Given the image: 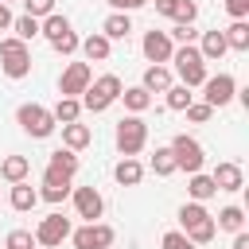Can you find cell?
Masks as SVG:
<instances>
[{"label": "cell", "mask_w": 249, "mask_h": 249, "mask_svg": "<svg viewBox=\"0 0 249 249\" xmlns=\"http://www.w3.org/2000/svg\"><path fill=\"white\" fill-rule=\"evenodd\" d=\"M89 140H93V132H89V124H78V121H74V124H62V144H66L70 152H78V148H86Z\"/></svg>", "instance_id": "cell-20"}, {"label": "cell", "mask_w": 249, "mask_h": 249, "mask_svg": "<svg viewBox=\"0 0 249 249\" xmlns=\"http://www.w3.org/2000/svg\"><path fill=\"white\" fill-rule=\"evenodd\" d=\"M89 82H93L89 66H86V62H70V66L62 70V78H58V93H62V97H78V93H86Z\"/></svg>", "instance_id": "cell-10"}, {"label": "cell", "mask_w": 249, "mask_h": 249, "mask_svg": "<svg viewBox=\"0 0 249 249\" xmlns=\"http://www.w3.org/2000/svg\"><path fill=\"white\" fill-rule=\"evenodd\" d=\"M144 144H148V124H144L136 113H132V117H124V121L117 124V148H121V156H128V160H132Z\"/></svg>", "instance_id": "cell-8"}, {"label": "cell", "mask_w": 249, "mask_h": 249, "mask_svg": "<svg viewBox=\"0 0 249 249\" xmlns=\"http://www.w3.org/2000/svg\"><path fill=\"white\" fill-rule=\"evenodd\" d=\"M210 179H214L218 191H241V167L237 163H218Z\"/></svg>", "instance_id": "cell-16"}, {"label": "cell", "mask_w": 249, "mask_h": 249, "mask_svg": "<svg viewBox=\"0 0 249 249\" xmlns=\"http://www.w3.org/2000/svg\"><path fill=\"white\" fill-rule=\"evenodd\" d=\"M128 31H132V19L124 16V12H113L105 23H101V35L113 43V39H128Z\"/></svg>", "instance_id": "cell-18"}, {"label": "cell", "mask_w": 249, "mask_h": 249, "mask_svg": "<svg viewBox=\"0 0 249 249\" xmlns=\"http://www.w3.org/2000/svg\"><path fill=\"white\" fill-rule=\"evenodd\" d=\"M171 62H175V70H179V78H183L179 86L195 89V86L206 82V62H202V54H198L195 43H183L179 51H171Z\"/></svg>", "instance_id": "cell-3"}, {"label": "cell", "mask_w": 249, "mask_h": 249, "mask_svg": "<svg viewBox=\"0 0 249 249\" xmlns=\"http://www.w3.org/2000/svg\"><path fill=\"white\" fill-rule=\"evenodd\" d=\"M233 249H249V233H245V230H237V237H233Z\"/></svg>", "instance_id": "cell-44"}, {"label": "cell", "mask_w": 249, "mask_h": 249, "mask_svg": "<svg viewBox=\"0 0 249 249\" xmlns=\"http://www.w3.org/2000/svg\"><path fill=\"white\" fill-rule=\"evenodd\" d=\"M195 35H198V31H195L191 23H179V27H175L167 39H179V43H195Z\"/></svg>", "instance_id": "cell-40"}, {"label": "cell", "mask_w": 249, "mask_h": 249, "mask_svg": "<svg viewBox=\"0 0 249 249\" xmlns=\"http://www.w3.org/2000/svg\"><path fill=\"white\" fill-rule=\"evenodd\" d=\"M167 148H171V156H175V167H179V171H187V175L202 171V163H206V152H202V144H198L195 136L179 132V136H175Z\"/></svg>", "instance_id": "cell-6"}, {"label": "cell", "mask_w": 249, "mask_h": 249, "mask_svg": "<svg viewBox=\"0 0 249 249\" xmlns=\"http://www.w3.org/2000/svg\"><path fill=\"white\" fill-rule=\"evenodd\" d=\"M121 89H124V86H121L117 74H101L97 82L86 86V93H82L78 101H82V109H89V113H105V109L121 97Z\"/></svg>", "instance_id": "cell-2"}, {"label": "cell", "mask_w": 249, "mask_h": 249, "mask_svg": "<svg viewBox=\"0 0 249 249\" xmlns=\"http://www.w3.org/2000/svg\"><path fill=\"white\" fill-rule=\"evenodd\" d=\"M140 86H144L148 93H163V89L171 86V70H167V66H148V70H144V82H140Z\"/></svg>", "instance_id": "cell-24"}, {"label": "cell", "mask_w": 249, "mask_h": 249, "mask_svg": "<svg viewBox=\"0 0 249 249\" xmlns=\"http://www.w3.org/2000/svg\"><path fill=\"white\" fill-rule=\"evenodd\" d=\"M163 93H167V109H175V113H183V109L195 101V93H191L187 86H167Z\"/></svg>", "instance_id": "cell-29"}, {"label": "cell", "mask_w": 249, "mask_h": 249, "mask_svg": "<svg viewBox=\"0 0 249 249\" xmlns=\"http://www.w3.org/2000/svg\"><path fill=\"white\" fill-rule=\"evenodd\" d=\"M4 27H12V12H8V4H0V31Z\"/></svg>", "instance_id": "cell-45"}, {"label": "cell", "mask_w": 249, "mask_h": 249, "mask_svg": "<svg viewBox=\"0 0 249 249\" xmlns=\"http://www.w3.org/2000/svg\"><path fill=\"white\" fill-rule=\"evenodd\" d=\"M226 12H230L233 19H245V16H249V0H226Z\"/></svg>", "instance_id": "cell-41"}, {"label": "cell", "mask_w": 249, "mask_h": 249, "mask_svg": "<svg viewBox=\"0 0 249 249\" xmlns=\"http://www.w3.org/2000/svg\"><path fill=\"white\" fill-rule=\"evenodd\" d=\"M226 51H230V47H226V35H222V31H206V35H202V43H198L202 62H218Z\"/></svg>", "instance_id": "cell-15"}, {"label": "cell", "mask_w": 249, "mask_h": 249, "mask_svg": "<svg viewBox=\"0 0 249 249\" xmlns=\"http://www.w3.org/2000/svg\"><path fill=\"white\" fill-rule=\"evenodd\" d=\"M187 191H191V198H195V202H206V198H214V195H218L214 179H210V175H202V171H195V175H191Z\"/></svg>", "instance_id": "cell-26"}, {"label": "cell", "mask_w": 249, "mask_h": 249, "mask_svg": "<svg viewBox=\"0 0 249 249\" xmlns=\"http://www.w3.org/2000/svg\"><path fill=\"white\" fill-rule=\"evenodd\" d=\"M27 171H31V160H27V156H8V160L0 163V175H4L8 183H23Z\"/></svg>", "instance_id": "cell-21"}, {"label": "cell", "mask_w": 249, "mask_h": 249, "mask_svg": "<svg viewBox=\"0 0 249 249\" xmlns=\"http://www.w3.org/2000/svg\"><path fill=\"white\" fill-rule=\"evenodd\" d=\"M113 226H101V222H86L78 233H74V249H109L113 245Z\"/></svg>", "instance_id": "cell-9"}, {"label": "cell", "mask_w": 249, "mask_h": 249, "mask_svg": "<svg viewBox=\"0 0 249 249\" xmlns=\"http://www.w3.org/2000/svg\"><path fill=\"white\" fill-rule=\"evenodd\" d=\"M66 237H70V218L62 214H47L35 230V245H62Z\"/></svg>", "instance_id": "cell-12"}, {"label": "cell", "mask_w": 249, "mask_h": 249, "mask_svg": "<svg viewBox=\"0 0 249 249\" xmlns=\"http://www.w3.org/2000/svg\"><path fill=\"white\" fill-rule=\"evenodd\" d=\"M214 226H222V230H230V233L245 230V214H241V206H226V210L218 214V222H214Z\"/></svg>", "instance_id": "cell-30"}, {"label": "cell", "mask_w": 249, "mask_h": 249, "mask_svg": "<svg viewBox=\"0 0 249 249\" xmlns=\"http://www.w3.org/2000/svg\"><path fill=\"white\" fill-rule=\"evenodd\" d=\"M51 117H54V124H74L82 117V101L78 97H58V105L51 109Z\"/></svg>", "instance_id": "cell-19"}, {"label": "cell", "mask_w": 249, "mask_h": 249, "mask_svg": "<svg viewBox=\"0 0 249 249\" xmlns=\"http://www.w3.org/2000/svg\"><path fill=\"white\" fill-rule=\"evenodd\" d=\"M222 35H226V47L230 51H249V23L245 19H233Z\"/></svg>", "instance_id": "cell-22"}, {"label": "cell", "mask_w": 249, "mask_h": 249, "mask_svg": "<svg viewBox=\"0 0 249 249\" xmlns=\"http://www.w3.org/2000/svg\"><path fill=\"white\" fill-rule=\"evenodd\" d=\"M12 27H16V39H19V43H27V39H35V35H39V19H31V16L12 19Z\"/></svg>", "instance_id": "cell-32"}, {"label": "cell", "mask_w": 249, "mask_h": 249, "mask_svg": "<svg viewBox=\"0 0 249 249\" xmlns=\"http://www.w3.org/2000/svg\"><path fill=\"white\" fill-rule=\"evenodd\" d=\"M23 8H27V16H31V19H39V16L47 19V16L54 12V0H23Z\"/></svg>", "instance_id": "cell-37"}, {"label": "cell", "mask_w": 249, "mask_h": 249, "mask_svg": "<svg viewBox=\"0 0 249 249\" xmlns=\"http://www.w3.org/2000/svg\"><path fill=\"white\" fill-rule=\"evenodd\" d=\"M183 113H187V121H195V124H206V121L214 117V109H210L206 101H191V105H187Z\"/></svg>", "instance_id": "cell-34"}, {"label": "cell", "mask_w": 249, "mask_h": 249, "mask_svg": "<svg viewBox=\"0 0 249 249\" xmlns=\"http://www.w3.org/2000/svg\"><path fill=\"white\" fill-rule=\"evenodd\" d=\"M121 97H124V109H132L136 117H140V113H144V109L152 105V93H148L144 86H132V89H121Z\"/></svg>", "instance_id": "cell-27"}, {"label": "cell", "mask_w": 249, "mask_h": 249, "mask_svg": "<svg viewBox=\"0 0 249 249\" xmlns=\"http://www.w3.org/2000/svg\"><path fill=\"white\" fill-rule=\"evenodd\" d=\"M78 47H82V54H86L89 62H105V58H109V51H113L105 35H89V39H82Z\"/></svg>", "instance_id": "cell-23"}, {"label": "cell", "mask_w": 249, "mask_h": 249, "mask_svg": "<svg viewBox=\"0 0 249 249\" xmlns=\"http://www.w3.org/2000/svg\"><path fill=\"white\" fill-rule=\"evenodd\" d=\"M109 4H113L117 12H136V8H144L148 0H109Z\"/></svg>", "instance_id": "cell-42"}, {"label": "cell", "mask_w": 249, "mask_h": 249, "mask_svg": "<svg viewBox=\"0 0 249 249\" xmlns=\"http://www.w3.org/2000/svg\"><path fill=\"white\" fill-rule=\"evenodd\" d=\"M70 195H74V210H78V218H86V222H97V218H101L105 198H101L93 187H74Z\"/></svg>", "instance_id": "cell-13"}, {"label": "cell", "mask_w": 249, "mask_h": 249, "mask_svg": "<svg viewBox=\"0 0 249 249\" xmlns=\"http://www.w3.org/2000/svg\"><path fill=\"white\" fill-rule=\"evenodd\" d=\"M70 191H74V187H43V191H39V198H47V202H62Z\"/></svg>", "instance_id": "cell-39"}, {"label": "cell", "mask_w": 249, "mask_h": 249, "mask_svg": "<svg viewBox=\"0 0 249 249\" xmlns=\"http://www.w3.org/2000/svg\"><path fill=\"white\" fill-rule=\"evenodd\" d=\"M16 121H19V128H23L27 136H35V140H43V136L54 132V117H51V109H43V105H35V101L19 105V109H16Z\"/></svg>", "instance_id": "cell-7"}, {"label": "cell", "mask_w": 249, "mask_h": 249, "mask_svg": "<svg viewBox=\"0 0 249 249\" xmlns=\"http://www.w3.org/2000/svg\"><path fill=\"white\" fill-rule=\"evenodd\" d=\"M0 4H4V0H0Z\"/></svg>", "instance_id": "cell-46"}, {"label": "cell", "mask_w": 249, "mask_h": 249, "mask_svg": "<svg viewBox=\"0 0 249 249\" xmlns=\"http://www.w3.org/2000/svg\"><path fill=\"white\" fill-rule=\"evenodd\" d=\"M202 89H206V105H210V109H222V105H230V101H233L237 82H233L230 74H214V78H206V82H202Z\"/></svg>", "instance_id": "cell-11"}, {"label": "cell", "mask_w": 249, "mask_h": 249, "mask_svg": "<svg viewBox=\"0 0 249 249\" xmlns=\"http://www.w3.org/2000/svg\"><path fill=\"white\" fill-rule=\"evenodd\" d=\"M113 175H117V183H121V187H136V183L144 179V167H140L136 160H128V156H124V160L113 167Z\"/></svg>", "instance_id": "cell-25"}, {"label": "cell", "mask_w": 249, "mask_h": 249, "mask_svg": "<svg viewBox=\"0 0 249 249\" xmlns=\"http://www.w3.org/2000/svg\"><path fill=\"white\" fill-rule=\"evenodd\" d=\"M51 171H62V175H70L74 179V171H78V156L70 152V148H58V152H51V163H47Z\"/></svg>", "instance_id": "cell-28"}, {"label": "cell", "mask_w": 249, "mask_h": 249, "mask_svg": "<svg viewBox=\"0 0 249 249\" xmlns=\"http://www.w3.org/2000/svg\"><path fill=\"white\" fill-rule=\"evenodd\" d=\"M152 171H156V175H175V171H179L171 148H156V156H152Z\"/></svg>", "instance_id": "cell-31"}, {"label": "cell", "mask_w": 249, "mask_h": 249, "mask_svg": "<svg viewBox=\"0 0 249 249\" xmlns=\"http://www.w3.org/2000/svg\"><path fill=\"white\" fill-rule=\"evenodd\" d=\"M0 70H4L12 82L27 78V74H31V51H27V43H19V39H0Z\"/></svg>", "instance_id": "cell-5"}, {"label": "cell", "mask_w": 249, "mask_h": 249, "mask_svg": "<svg viewBox=\"0 0 249 249\" xmlns=\"http://www.w3.org/2000/svg\"><path fill=\"white\" fill-rule=\"evenodd\" d=\"M43 187H70V175H62V171H43Z\"/></svg>", "instance_id": "cell-38"}, {"label": "cell", "mask_w": 249, "mask_h": 249, "mask_svg": "<svg viewBox=\"0 0 249 249\" xmlns=\"http://www.w3.org/2000/svg\"><path fill=\"white\" fill-rule=\"evenodd\" d=\"M12 210H19V214H27V210H35V202H39V191L31 187V183H12Z\"/></svg>", "instance_id": "cell-17"}, {"label": "cell", "mask_w": 249, "mask_h": 249, "mask_svg": "<svg viewBox=\"0 0 249 249\" xmlns=\"http://www.w3.org/2000/svg\"><path fill=\"white\" fill-rule=\"evenodd\" d=\"M39 35H47V43L58 51V54H74L78 51V35H74V27H70V19L66 16H58V12H51L43 23H39Z\"/></svg>", "instance_id": "cell-4"}, {"label": "cell", "mask_w": 249, "mask_h": 249, "mask_svg": "<svg viewBox=\"0 0 249 249\" xmlns=\"http://www.w3.org/2000/svg\"><path fill=\"white\" fill-rule=\"evenodd\" d=\"M171 51H175V43L167 39V31H148V35H144V58H148L152 66L171 62Z\"/></svg>", "instance_id": "cell-14"}, {"label": "cell", "mask_w": 249, "mask_h": 249, "mask_svg": "<svg viewBox=\"0 0 249 249\" xmlns=\"http://www.w3.org/2000/svg\"><path fill=\"white\" fill-rule=\"evenodd\" d=\"M175 4H179V0H156V12H160V16H175Z\"/></svg>", "instance_id": "cell-43"}, {"label": "cell", "mask_w": 249, "mask_h": 249, "mask_svg": "<svg viewBox=\"0 0 249 249\" xmlns=\"http://www.w3.org/2000/svg\"><path fill=\"white\" fill-rule=\"evenodd\" d=\"M4 249H35V233L31 230H12L8 241H4Z\"/></svg>", "instance_id": "cell-33"}, {"label": "cell", "mask_w": 249, "mask_h": 249, "mask_svg": "<svg viewBox=\"0 0 249 249\" xmlns=\"http://www.w3.org/2000/svg\"><path fill=\"white\" fill-rule=\"evenodd\" d=\"M163 249H198V245H195L183 230H167V233H163Z\"/></svg>", "instance_id": "cell-35"}, {"label": "cell", "mask_w": 249, "mask_h": 249, "mask_svg": "<svg viewBox=\"0 0 249 249\" xmlns=\"http://www.w3.org/2000/svg\"><path fill=\"white\" fill-rule=\"evenodd\" d=\"M195 16H198V4H195V0H179L171 19H175V23H195Z\"/></svg>", "instance_id": "cell-36"}, {"label": "cell", "mask_w": 249, "mask_h": 249, "mask_svg": "<svg viewBox=\"0 0 249 249\" xmlns=\"http://www.w3.org/2000/svg\"><path fill=\"white\" fill-rule=\"evenodd\" d=\"M179 226H183V233H187L195 245H206V241H214V233H218V226H214V218H210V210H206L202 202H183V206H179Z\"/></svg>", "instance_id": "cell-1"}]
</instances>
